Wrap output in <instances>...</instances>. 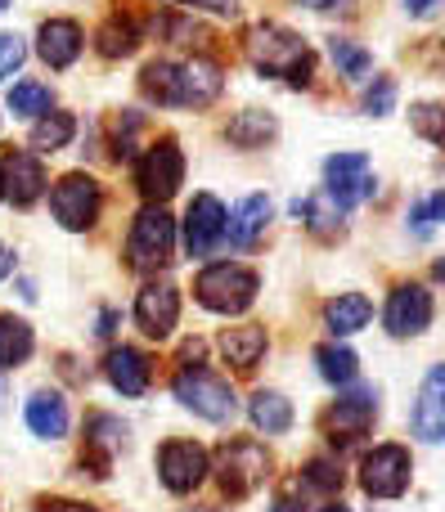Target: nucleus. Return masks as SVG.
Masks as SVG:
<instances>
[{"mask_svg": "<svg viewBox=\"0 0 445 512\" xmlns=\"http://www.w3.org/2000/svg\"><path fill=\"white\" fill-rule=\"evenodd\" d=\"M185 180V158H180L176 140H158L140 162H135V189L149 198L153 207H162Z\"/></svg>", "mask_w": 445, "mask_h": 512, "instance_id": "9", "label": "nucleus"}, {"mask_svg": "<svg viewBox=\"0 0 445 512\" xmlns=\"http://www.w3.org/2000/svg\"><path fill=\"white\" fill-rule=\"evenodd\" d=\"M315 364H320V378L333 382V387H351V382H356V373H360L356 351H347V346H333V342L315 351Z\"/></svg>", "mask_w": 445, "mask_h": 512, "instance_id": "28", "label": "nucleus"}, {"mask_svg": "<svg viewBox=\"0 0 445 512\" xmlns=\"http://www.w3.org/2000/svg\"><path fill=\"white\" fill-rule=\"evenodd\" d=\"M99 54L104 59H126V54L140 45V32H135V23H126V18H108L104 27H99Z\"/></svg>", "mask_w": 445, "mask_h": 512, "instance_id": "30", "label": "nucleus"}, {"mask_svg": "<svg viewBox=\"0 0 445 512\" xmlns=\"http://www.w3.org/2000/svg\"><path fill=\"white\" fill-rule=\"evenodd\" d=\"M5 194L14 198L18 207H32L36 198L45 194V167H41V153L32 149H9L5 153Z\"/></svg>", "mask_w": 445, "mask_h": 512, "instance_id": "17", "label": "nucleus"}, {"mask_svg": "<svg viewBox=\"0 0 445 512\" xmlns=\"http://www.w3.org/2000/svg\"><path fill=\"white\" fill-rule=\"evenodd\" d=\"M329 59L338 63V72L347 81H365L369 68H374V54H369L365 45L347 41V36H329Z\"/></svg>", "mask_w": 445, "mask_h": 512, "instance_id": "29", "label": "nucleus"}, {"mask_svg": "<svg viewBox=\"0 0 445 512\" xmlns=\"http://www.w3.org/2000/svg\"><path fill=\"white\" fill-rule=\"evenodd\" d=\"M302 486H311V490H342V472H338V463H329V459H311V463H306V472H302Z\"/></svg>", "mask_w": 445, "mask_h": 512, "instance_id": "36", "label": "nucleus"}, {"mask_svg": "<svg viewBox=\"0 0 445 512\" xmlns=\"http://www.w3.org/2000/svg\"><path fill=\"white\" fill-rule=\"evenodd\" d=\"M50 104H54V95L41 81H18L9 90V113L14 117H41V113H50Z\"/></svg>", "mask_w": 445, "mask_h": 512, "instance_id": "31", "label": "nucleus"}, {"mask_svg": "<svg viewBox=\"0 0 445 512\" xmlns=\"http://www.w3.org/2000/svg\"><path fill=\"white\" fill-rule=\"evenodd\" d=\"M36 512H99V508L72 504V499H41V504H36Z\"/></svg>", "mask_w": 445, "mask_h": 512, "instance_id": "40", "label": "nucleus"}, {"mask_svg": "<svg viewBox=\"0 0 445 512\" xmlns=\"http://www.w3.org/2000/svg\"><path fill=\"white\" fill-rule=\"evenodd\" d=\"M225 77L212 59H194V63H171V59H153L140 72V90L162 108H207L216 104Z\"/></svg>", "mask_w": 445, "mask_h": 512, "instance_id": "1", "label": "nucleus"}, {"mask_svg": "<svg viewBox=\"0 0 445 512\" xmlns=\"http://www.w3.org/2000/svg\"><path fill=\"white\" fill-rule=\"evenodd\" d=\"M432 292L423 283H401V288L387 297V310H383V324L392 337H419L423 328L432 324Z\"/></svg>", "mask_w": 445, "mask_h": 512, "instance_id": "12", "label": "nucleus"}, {"mask_svg": "<svg viewBox=\"0 0 445 512\" xmlns=\"http://www.w3.org/2000/svg\"><path fill=\"white\" fill-rule=\"evenodd\" d=\"M104 378L113 382L122 396H144L149 391V378H153V364L144 351H135V346H117V351H108L104 360Z\"/></svg>", "mask_w": 445, "mask_h": 512, "instance_id": "19", "label": "nucleus"}, {"mask_svg": "<svg viewBox=\"0 0 445 512\" xmlns=\"http://www.w3.org/2000/svg\"><path fill=\"white\" fill-rule=\"evenodd\" d=\"M27 59V45H23V36H14V32H0V81L5 77H14L18 72V63Z\"/></svg>", "mask_w": 445, "mask_h": 512, "instance_id": "37", "label": "nucleus"}, {"mask_svg": "<svg viewBox=\"0 0 445 512\" xmlns=\"http://www.w3.org/2000/svg\"><path fill=\"white\" fill-rule=\"evenodd\" d=\"M414 432L428 445H441V436H445V369L441 364H432L428 378H423L419 405H414Z\"/></svg>", "mask_w": 445, "mask_h": 512, "instance_id": "18", "label": "nucleus"}, {"mask_svg": "<svg viewBox=\"0 0 445 512\" xmlns=\"http://www.w3.org/2000/svg\"><path fill=\"white\" fill-rule=\"evenodd\" d=\"M171 252H176V221H171L162 207H144L131 225V239H126V261L131 270L153 274L162 265H171Z\"/></svg>", "mask_w": 445, "mask_h": 512, "instance_id": "5", "label": "nucleus"}, {"mask_svg": "<svg viewBox=\"0 0 445 512\" xmlns=\"http://www.w3.org/2000/svg\"><path fill=\"white\" fill-rule=\"evenodd\" d=\"M266 221H270V198L248 194L230 216H225V239H230V248H252V243L266 234Z\"/></svg>", "mask_w": 445, "mask_h": 512, "instance_id": "20", "label": "nucleus"}, {"mask_svg": "<svg viewBox=\"0 0 445 512\" xmlns=\"http://www.w3.org/2000/svg\"><path fill=\"white\" fill-rule=\"evenodd\" d=\"M437 5H441V0H405V9H410L414 18H428V14H437Z\"/></svg>", "mask_w": 445, "mask_h": 512, "instance_id": "41", "label": "nucleus"}, {"mask_svg": "<svg viewBox=\"0 0 445 512\" xmlns=\"http://www.w3.org/2000/svg\"><path fill=\"white\" fill-rule=\"evenodd\" d=\"M293 216L311 225L315 234H329V230H338V225H342V221H338L342 212L329 203V198H306V203H293Z\"/></svg>", "mask_w": 445, "mask_h": 512, "instance_id": "33", "label": "nucleus"}, {"mask_svg": "<svg viewBox=\"0 0 445 512\" xmlns=\"http://www.w3.org/2000/svg\"><path fill=\"white\" fill-rule=\"evenodd\" d=\"M171 391H176V400L189 414L207 418V423H230V418L239 414L234 387L225 378H216L212 369H203V364H185V369L176 373V382H171Z\"/></svg>", "mask_w": 445, "mask_h": 512, "instance_id": "3", "label": "nucleus"}, {"mask_svg": "<svg viewBox=\"0 0 445 512\" xmlns=\"http://www.w3.org/2000/svg\"><path fill=\"white\" fill-rule=\"evenodd\" d=\"M225 243V207L216 194H198L185 212V252L212 256Z\"/></svg>", "mask_w": 445, "mask_h": 512, "instance_id": "14", "label": "nucleus"}, {"mask_svg": "<svg viewBox=\"0 0 445 512\" xmlns=\"http://www.w3.org/2000/svg\"><path fill=\"white\" fill-rule=\"evenodd\" d=\"M0 198H5V185H0Z\"/></svg>", "mask_w": 445, "mask_h": 512, "instance_id": "48", "label": "nucleus"}, {"mask_svg": "<svg viewBox=\"0 0 445 512\" xmlns=\"http://www.w3.org/2000/svg\"><path fill=\"white\" fill-rule=\"evenodd\" d=\"M410 122L419 126V135H423L428 144H441V108H437V104H419V108L410 113Z\"/></svg>", "mask_w": 445, "mask_h": 512, "instance_id": "38", "label": "nucleus"}, {"mask_svg": "<svg viewBox=\"0 0 445 512\" xmlns=\"http://www.w3.org/2000/svg\"><path fill=\"white\" fill-rule=\"evenodd\" d=\"M27 427H32L41 441L68 436V400H63L59 391H32V400H27Z\"/></svg>", "mask_w": 445, "mask_h": 512, "instance_id": "21", "label": "nucleus"}, {"mask_svg": "<svg viewBox=\"0 0 445 512\" xmlns=\"http://www.w3.org/2000/svg\"><path fill=\"white\" fill-rule=\"evenodd\" d=\"M374 418H378V391L374 387L347 391L329 414V441L333 445H356L360 436L374 427Z\"/></svg>", "mask_w": 445, "mask_h": 512, "instance_id": "13", "label": "nucleus"}, {"mask_svg": "<svg viewBox=\"0 0 445 512\" xmlns=\"http://www.w3.org/2000/svg\"><path fill=\"white\" fill-rule=\"evenodd\" d=\"M293 5H306V9H338V0H293Z\"/></svg>", "mask_w": 445, "mask_h": 512, "instance_id": "45", "label": "nucleus"}, {"mask_svg": "<svg viewBox=\"0 0 445 512\" xmlns=\"http://www.w3.org/2000/svg\"><path fill=\"white\" fill-rule=\"evenodd\" d=\"M270 512H302V508H297V499L279 495V499H275V508H270Z\"/></svg>", "mask_w": 445, "mask_h": 512, "instance_id": "44", "label": "nucleus"}, {"mask_svg": "<svg viewBox=\"0 0 445 512\" xmlns=\"http://www.w3.org/2000/svg\"><path fill=\"white\" fill-rule=\"evenodd\" d=\"M113 324H117V310H104V315H99V328H95V333H99V337H113Z\"/></svg>", "mask_w": 445, "mask_h": 512, "instance_id": "42", "label": "nucleus"}, {"mask_svg": "<svg viewBox=\"0 0 445 512\" xmlns=\"http://www.w3.org/2000/svg\"><path fill=\"white\" fill-rule=\"evenodd\" d=\"M248 414H252V427L266 432V436H284L288 427H293V405H288L279 391H257L252 405H248Z\"/></svg>", "mask_w": 445, "mask_h": 512, "instance_id": "24", "label": "nucleus"}, {"mask_svg": "<svg viewBox=\"0 0 445 512\" xmlns=\"http://www.w3.org/2000/svg\"><path fill=\"white\" fill-rule=\"evenodd\" d=\"M369 315H374V301H369L365 292H338V297L324 306V328H329L333 337H351L369 324Z\"/></svg>", "mask_w": 445, "mask_h": 512, "instance_id": "22", "label": "nucleus"}, {"mask_svg": "<svg viewBox=\"0 0 445 512\" xmlns=\"http://www.w3.org/2000/svg\"><path fill=\"white\" fill-rule=\"evenodd\" d=\"M257 274L248 265H234V261H216L207 265L203 274L194 279V297L203 301L212 315H243V310L257 301Z\"/></svg>", "mask_w": 445, "mask_h": 512, "instance_id": "4", "label": "nucleus"}, {"mask_svg": "<svg viewBox=\"0 0 445 512\" xmlns=\"http://www.w3.org/2000/svg\"><path fill=\"white\" fill-rule=\"evenodd\" d=\"M207 472H212V463L198 441H167L158 450V477L171 495H194L207 481Z\"/></svg>", "mask_w": 445, "mask_h": 512, "instance_id": "11", "label": "nucleus"}, {"mask_svg": "<svg viewBox=\"0 0 445 512\" xmlns=\"http://www.w3.org/2000/svg\"><path fill=\"white\" fill-rule=\"evenodd\" d=\"M441 216H445V194H432V198H423V203H414L410 207V234L414 239H432Z\"/></svg>", "mask_w": 445, "mask_h": 512, "instance_id": "34", "label": "nucleus"}, {"mask_svg": "<svg viewBox=\"0 0 445 512\" xmlns=\"http://www.w3.org/2000/svg\"><path fill=\"white\" fill-rule=\"evenodd\" d=\"M99 207H104V189H99L90 176H81V171L63 176L59 185L50 189V212H54V221H59L63 230H72V234L90 230V225L99 221Z\"/></svg>", "mask_w": 445, "mask_h": 512, "instance_id": "7", "label": "nucleus"}, {"mask_svg": "<svg viewBox=\"0 0 445 512\" xmlns=\"http://www.w3.org/2000/svg\"><path fill=\"white\" fill-rule=\"evenodd\" d=\"M221 355L234 364V369H257L261 355H266V328L261 324H239L221 333Z\"/></svg>", "mask_w": 445, "mask_h": 512, "instance_id": "23", "label": "nucleus"}, {"mask_svg": "<svg viewBox=\"0 0 445 512\" xmlns=\"http://www.w3.org/2000/svg\"><path fill=\"white\" fill-rule=\"evenodd\" d=\"M275 131H279V122L270 113H261V108H248V113H239L230 126H225L234 149H261L266 140H275Z\"/></svg>", "mask_w": 445, "mask_h": 512, "instance_id": "25", "label": "nucleus"}, {"mask_svg": "<svg viewBox=\"0 0 445 512\" xmlns=\"http://www.w3.org/2000/svg\"><path fill=\"white\" fill-rule=\"evenodd\" d=\"M396 108V81L392 77H374V86L365 90V113L369 117H387Z\"/></svg>", "mask_w": 445, "mask_h": 512, "instance_id": "35", "label": "nucleus"}, {"mask_svg": "<svg viewBox=\"0 0 445 512\" xmlns=\"http://www.w3.org/2000/svg\"><path fill=\"white\" fill-rule=\"evenodd\" d=\"M32 346H36V337L23 319L0 315V369H18V364H27Z\"/></svg>", "mask_w": 445, "mask_h": 512, "instance_id": "26", "label": "nucleus"}, {"mask_svg": "<svg viewBox=\"0 0 445 512\" xmlns=\"http://www.w3.org/2000/svg\"><path fill=\"white\" fill-rule=\"evenodd\" d=\"M360 486L374 499H401L410 490V454L405 445H378L360 463Z\"/></svg>", "mask_w": 445, "mask_h": 512, "instance_id": "10", "label": "nucleus"}, {"mask_svg": "<svg viewBox=\"0 0 445 512\" xmlns=\"http://www.w3.org/2000/svg\"><path fill=\"white\" fill-rule=\"evenodd\" d=\"M266 472H270L266 445L248 441V436L221 445V454H216V477H221V490H225V495H234V499L252 495V490L266 481Z\"/></svg>", "mask_w": 445, "mask_h": 512, "instance_id": "6", "label": "nucleus"}, {"mask_svg": "<svg viewBox=\"0 0 445 512\" xmlns=\"http://www.w3.org/2000/svg\"><path fill=\"white\" fill-rule=\"evenodd\" d=\"M81 45H86V32H81V23H72V18H45L41 32H36V54H41L54 72L72 68V63L81 59Z\"/></svg>", "mask_w": 445, "mask_h": 512, "instance_id": "16", "label": "nucleus"}, {"mask_svg": "<svg viewBox=\"0 0 445 512\" xmlns=\"http://www.w3.org/2000/svg\"><path fill=\"white\" fill-rule=\"evenodd\" d=\"M248 59L261 77H284L288 86H311V45L279 23H261L248 32Z\"/></svg>", "mask_w": 445, "mask_h": 512, "instance_id": "2", "label": "nucleus"}, {"mask_svg": "<svg viewBox=\"0 0 445 512\" xmlns=\"http://www.w3.org/2000/svg\"><path fill=\"white\" fill-rule=\"evenodd\" d=\"M122 441H126V427L117 423V418H108V414H95V418H90L86 445H90V450H99V468H108V454H113Z\"/></svg>", "mask_w": 445, "mask_h": 512, "instance_id": "32", "label": "nucleus"}, {"mask_svg": "<svg viewBox=\"0 0 445 512\" xmlns=\"http://www.w3.org/2000/svg\"><path fill=\"white\" fill-rule=\"evenodd\" d=\"M324 198H329L338 212H351L365 198H374V171H369L365 153H333L324 162Z\"/></svg>", "mask_w": 445, "mask_h": 512, "instance_id": "8", "label": "nucleus"}, {"mask_svg": "<svg viewBox=\"0 0 445 512\" xmlns=\"http://www.w3.org/2000/svg\"><path fill=\"white\" fill-rule=\"evenodd\" d=\"M176 319H180V292L171 288V283H149V288H140V297H135V324H140L144 337H153V342L171 337Z\"/></svg>", "mask_w": 445, "mask_h": 512, "instance_id": "15", "label": "nucleus"}, {"mask_svg": "<svg viewBox=\"0 0 445 512\" xmlns=\"http://www.w3.org/2000/svg\"><path fill=\"white\" fill-rule=\"evenodd\" d=\"M176 5H194V9H212L221 18H234L239 14V0H176Z\"/></svg>", "mask_w": 445, "mask_h": 512, "instance_id": "39", "label": "nucleus"}, {"mask_svg": "<svg viewBox=\"0 0 445 512\" xmlns=\"http://www.w3.org/2000/svg\"><path fill=\"white\" fill-rule=\"evenodd\" d=\"M9 270H14V252L0 243V279H9Z\"/></svg>", "mask_w": 445, "mask_h": 512, "instance_id": "43", "label": "nucleus"}, {"mask_svg": "<svg viewBox=\"0 0 445 512\" xmlns=\"http://www.w3.org/2000/svg\"><path fill=\"white\" fill-rule=\"evenodd\" d=\"M320 512H351L347 504H329V508H320Z\"/></svg>", "mask_w": 445, "mask_h": 512, "instance_id": "46", "label": "nucleus"}, {"mask_svg": "<svg viewBox=\"0 0 445 512\" xmlns=\"http://www.w3.org/2000/svg\"><path fill=\"white\" fill-rule=\"evenodd\" d=\"M72 135H77V117L72 113H41V122L32 126V149L59 153V149H68Z\"/></svg>", "mask_w": 445, "mask_h": 512, "instance_id": "27", "label": "nucleus"}, {"mask_svg": "<svg viewBox=\"0 0 445 512\" xmlns=\"http://www.w3.org/2000/svg\"><path fill=\"white\" fill-rule=\"evenodd\" d=\"M5 5H9V0H0V9H5Z\"/></svg>", "mask_w": 445, "mask_h": 512, "instance_id": "47", "label": "nucleus"}]
</instances>
